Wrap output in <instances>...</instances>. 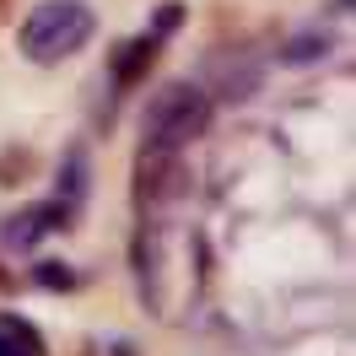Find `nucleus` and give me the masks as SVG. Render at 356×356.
<instances>
[{
  "label": "nucleus",
  "mask_w": 356,
  "mask_h": 356,
  "mask_svg": "<svg viewBox=\"0 0 356 356\" xmlns=\"http://www.w3.org/2000/svg\"><path fill=\"white\" fill-rule=\"evenodd\" d=\"M97 33V17H92L87 0H44L27 11L22 33H17V49L33 65H65L70 54H81Z\"/></svg>",
  "instance_id": "obj_1"
},
{
  "label": "nucleus",
  "mask_w": 356,
  "mask_h": 356,
  "mask_svg": "<svg viewBox=\"0 0 356 356\" xmlns=\"http://www.w3.org/2000/svg\"><path fill=\"white\" fill-rule=\"evenodd\" d=\"M211 113H216V97L200 81H168L152 97L146 119H140V135H146L140 152H184V146H195L211 130Z\"/></svg>",
  "instance_id": "obj_2"
},
{
  "label": "nucleus",
  "mask_w": 356,
  "mask_h": 356,
  "mask_svg": "<svg viewBox=\"0 0 356 356\" xmlns=\"http://www.w3.org/2000/svg\"><path fill=\"white\" fill-rule=\"evenodd\" d=\"M200 87L211 97H222V103H248L254 92L265 87V65L254 54H243V49H227V54H211Z\"/></svg>",
  "instance_id": "obj_3"
},
{
  "label": "nucleus",
  "mask_w": 356,
  "mask_h": 356,
  "mask_svg": "<svg viewBox=\"0 0 356 356\" xmlns=\"http://www.w3.org/2000/svg\"><path fill=\"white\" fill-rule=\"evenodd\" d=\"M70 222H76V211H70L65 200H38V205H27V211H17V216H6V222H0V238L11 248H33L38 238H49V232H65Z\"/></svg>",
  "instance_id": "obj_4"
},
{
  "label": "nucleus",
  "mask_w": 356,
  "mask_h": 356,
  "mask_svg": "<svg viewBox=\"0 0 356 356\" xmlns=\"http://www.w3.org/2000/svg\"><path fill=\"white\" fill-rule=\"evenodd\" d=\"M156 54H162V38H152V33L119 44V49H113V87H140V81L152 76Z\"/></svg>",
  "instance_id": "obj_5"
},
{
  "label": "nucleus",
  "mask_w": 356,
  "mask_h": 356,
  "mask_svg": "<svg viewBox=\"0 0 356 356\" xmlns=\"http://www.w3.org/2000/svg\"><path fill=\"white\" fill-rule=\"evenodd\" d=\"M92 195V156L81 146H70L65 162H60V189H54V200H65L70 211H81Z\"/></svg>",
  "instance_id": "obj_6"
},
{
  "label": "nucleus",
  "mask_w": 356,
  "mask_h": 356,
  "mask_svg": "<svg viewBox=\"0 0 356 356\" xmlns=\"http://www.w3.org/2000/svg\"><path fill=\"white\" fill-rule=\"evenodd\" d=\"M0 356H44V334L17 313H0Z\"/></svg>",
  "instance_id": "obj_7"
},
{
  "label": "nucleus",
  "mask_w": 356,
  "mask_h": 356,
  "mask_svg": "<svg viewBox=\"0 0 356 356\" xmlns=\"http://www.w3.org/2000/svg\"><path fill=\"white\" fill-rule=\"evenodd\" d=\"M330 60V33H297L281 44V65H324Z\"/></svg>",
  "instance_id": "obj_8"
},
{
  "label": "nucleus",
  "mask_w": 356,
  "mask_h": 356,
  "mask_svg": "<svg viewBox=\"0 0 356 356\" xmlns=\"http://www.w3.org/2000/svg\"><path fill=\"white\" fill-rule=\"evenodd\" d=\"M33 281L44 291H70L76 286V270H70L65 259H38V265H33Z\"/></svg>",
  "instance_id": "obj_9"
},
{
  "label": "nucleus",
  "mask_w": 356,
  "mask_h": 356,
  "mask_svg": "<svg viewBox=\"0 0 356 356\" xmlns=\"http://www.w3.org/2000/svg\"><path fill=\"white\" fill-rule=\"evenodd\" d=\"M178 22H184V0H168V6H162V11L152 17V27H146V33H152V38H168Z\"/></svg>",
  "instance_id": "obj_10"
},
{
  "label": "nucleus",
  "mask_w": 356,
  "mask_h": 356,
  "mask_svg": "<svg viewBox=\"0 0 356 356\" xmlns=\"http://www.w3.org/2000/svg\"><path fill=\"white\" fill-rule=\"evenodd\" d=\"M17 286V275H6V270H0V291H11Z\"/></svg>",
  "instance_id": "obj_11"
}]
</instances>
